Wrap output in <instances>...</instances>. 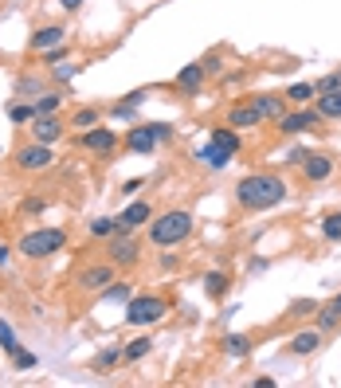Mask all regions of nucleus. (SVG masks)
Instances as JSON below:
<instances>
[{
    "label": "nucleus",
    "instance_id": "nucleus-1",
    "mask_svg": "<svg viewBox=\"0 0 341 388\" xmlns=\"http://www.w3.org/2000/svg\"><path fill=\"white\" fill-rule=\"evenodd\" d=\"M287 196H290V188L279 173H248L236 185V200H239V208H248V212H267L274 204H282Z\"/></svg>",
    "mask_w": 341,
    "mask_h": 388
},
{
    "label": "nucleus",
    "instance_id": "nucleus-2",
    "mask_svg": "<svg viewBox=\"0 0 341 388\" xmlns=\"http://www.w3.org/2000/svg\"><path fill=\"white\" fill-rule=\"evenodd\" d=\"M192 212L188 208H173V212H161V216L149 224V244L154 247H177L192 236Z\"/></svg>",
    "mask_w": 341,
    "mask_h": 388
},
{
    "label": "nucleus",
    "instance_id": "nucleus-3",
    "mask_svg": "<svg viewBox=\"0 0 341 388\" xmlns=\"http://www.w3.org/2000/svg\"><path fill=\"white\" fill-rule=\"evenodd\" d=\"M59 247H67V232L63 228H35V232H28V236H20L16 251L24 255V259H47V255H55Z\"/></svg>",
    "mask_w": 341,
    "mask_h": 388
},
{
    "label": "nucleus",
    "instance_id": "nucleus-4",
    "mask_svg": "<svg viewBox=\"0 0 341 388\" xmlns=\"http://www.w3.org/2000/svg\"><path fill=\"white\" fill-rule=\"evenodd\" d=\"M173 137V126L169 122H154V126H134L126 134V153H134V157H149V153H157V142H169Z\"/></svg>",
    "mask_w": 341,
    "mask_h": 388
},
{
    "label": "nucleus",
    "instance_id": "nucleus-5",
    "mask_svg": "<svg viewBox=\"0 0 341 388\" xmlns=\"http://www.w3.org/2000/svg\"><path fill=\"white\" fill-rule=\"evenodd\" d=\"M165 314H169V298L161 295H137L126 302V321L129 326H154V321H161Z\"/></svg>",
    "mask_w": 341,
    "mask_h": 388
},
{
    "label": "nucleus",
    "instance_id": "nucleus-6",
    "mask_svg": "<svg viewBox=\"0 0 341 388\" xmlns=\"http://www.w3.org/2000/svg\"><path fill=\"white\" fill-rule=\"evenodd\" d=\"M137 255H141V247H137L134 232H122L118 228L110 239H106V259H110L114 267H134Z\"/></svg>",
    "mask_w": 341,
    "mask_h": 388
},
{
    "label": "nucleus",
    "instance_id": "nucleus-7",
    "mask_svg": "<svg viewBox=\"0 0 341 388\" xmlns=\"http://www.w3.org/2000/svg\"><path fill=\"white\" fill-rule=\"evenodd\" d=\"M118 279V267H114L110 259L106 263H94V267L79 270V290H86V295H103L110 283Z\"/></svg>",
    "mask_w": 341,
    "mask_h": 388
},
{
    "label": "nucleus",
    "instance_id": "nucleus-8",
    "mask_svg": "<svg viewBox=\"0 0 341 388\" xmlns=\"http://www.w3.org/2000/svg\"><path fill=\"white\" fill-rule=\"evenodd\" d=\"M118 134L114 130H106V126H91V130H83V149L86 153H94V157H110L114 149H118Z\"/></svg>",
    "mask_w": 341,
    "mask_h": 388
},
{
    "label": "nucleus",
    "instance_id": "nucleus-9",
    "mask_svg": "<svg viewBox=\"0 0 341 388\" xmlns=\"http://www.w3.org/2000/svg\"><path fill=\"white\" fill-rule=\"evenodd\" d=\"M149 216H154V204H149V200H134V204H126V208L118 212V228L122 232H137V228L149 224Z\"/></svg>",
    "mask_w": 341,
    "mask_h": 388
},
{
    "label": "nucleus",
    "instance_id": "nucleus-10",
    "mask_svg": "<svg viewBox=\"0 0 341 388\" xmlns=\"http://www.w3.org/2000/svg\"><path fill=\"white\" fill-rule=\"evenodd\" d=\"M52 161H55V153H52V145H43V142H32V145H24V149L16 153L20 169H47Z\"/></svg>",
    "mask_w": 341,
    "mask_h": 388
},
{
    "label": "nucleus",
    "instance_id": "nucleus-11",
    "mask_svg": "<svg viewBox=\"0 0 341 388\" xmlns=\"http://www.w3.org/2000/svg\"><path fill=\"white\" fill-rule=\"evenodd\" d=\"M318 122H322V114L314 110H294V114H287V118H279V134H306V130H314Z\"/></svg>",
    "mask_w": 341,
    "mask_h": 388
},
{
    "label": "nucleus",
    "instance_id": "nucleus-12",
    "mask_svg": "<svg viewBox=\"0 0 341 388\" xmlns=\"http://www.w3.org/2000/svg\"><path fill=\"white\" fill-rule=\"evenodd\" d=\"M299 169H302V177H306L310 185H322V181L333 177V161L325 157V153H306V161H302Z\"/></svg>",
    "mask_w": 341,
    "mask_h": 388
},
{
    "label": "nucleus",
    "instance_id": "nucleus-13",
    "mask_svg": "<svg viewBox=\"0 0 341 388\" xmlns=\"http://www.w3.org/2000/svg\"><path fill=\"white\" fill-rule=\"evenodd\" d=\"M63 122H59V114H40V118L32 122V137L35 142H43V145H55L63 137Z\"/></svg>",
    "mask_w": 341,
    "mask_h": 388
},
{
    "label": "nucleus",
    "instance_id": "nucleus-14",
    "mask_svg": "<svg viewBox=\"0 0 341 388\" xmlns=\"http://www.w3.org/2000/svg\"><path fill=\"white\" fill-rule=\"evenodd\" d=\"M259 122H263V114H259L255 102H239V106L228 110V126L231 130H251V126H259Z\"/></svg>",
    "mask_w": 341,
    "mask_h": 388
},
{
    "label": "nucleus",
    "instance_id": "nucleus-15",
    "mask_svg": "<svg viewBox=\"0 0 341 388\" xmlns=\"http://www.w3.org/2000/svg\"><path fill=\"white\" fill-rule=\"evenodd\" d=\"M290 353L294 357H310V353H318V349H322V329H299V333H294V338H290Z\"/></svg>",
    "mask_w": 341,
    "mask_h": 388
},
{
    "label": "nucleus",
    "instance_id": "nucleus-16",
    "mask_svg": "<svg viewBox=\"0 0 341 388\" xmlns=\"http://www.w3.org/2000/svg\"><path fill=\"white\" fill-rule=\"evenodd\" d=\"M63 40H67V28H63V24H47V28H40V32L28 40V47H32V51H47V47H59Z\"/></svg>",
    "mask_w": 341,
    "mask_h": 388
},
{
    "label": "nucleus",
    "instance_id": "nucleus-17",
    "mask_svg": "<svg viewBox=\"0 0 341 388\" xmlns=\"http://www.w3.org/2000/svg\"><path fill=\"white\" fill-rule=\"evenodd\" d=\"M177 86L188 94H197L200 86H204V63H188V67L177 71Z\"/></svg>",
    "mask_w": 341,
    "mask_h": 388
},
{
    "label": "nucleus",
    "instance_id": "nucleus-18",
    "mask_svg": "<svg viewBox=\"0 0 341 388\" xmlns=\"http://www.w3.org/2000/svg\"><path fill=\"white\" fill-rule=\"evenodd\" d=\"M255 106H259V114H263V122L287 118V98H279V94H259Z\"/></svg>",
    "mask_w": 341,
    "mask_h": 388
},
{
    "label": "nucleus",
    "instance_id": "nucleus-19",
    "mask_svg": "<svg viewBox=\"0 0 341 388\" xmlns=\"http://www.w3.org/2000/svg\"><path fill=\"white\" fill-rule=\"evenodd\" d=\"M228 287H231L228 270H208V275H204V290H208V298H216V302L228 295Z\"/></svg>",
    "mask_w": 341,
    "mask_h": 388
},
{
    "label": "nucleus",
    "instance_id": "nucleus-20",
    "mask_svg": "<svg viewBox=\"0 0 341 388\" xmlns=\"http://www.w3.org/2000/svg\"><path fill=\"white\" fill-rule=\"evenodd\" d=\"M197 157L204 161L208 169H228V165H231V153H228V149H220V145H216V142H208L204 149L197 153Z\"/></svg>",
    "mask_w": 341,
    "mask_h": 388
},
{
    "label": "nucleus",
    "instance_id": "nucleus-21",
    "mask_svg": "<svg viewBox=\"0 0 341 388\" xmlns=\"http://www.w3.org/2000/svg\"><path fill=\"white\" fill-rule=\"evenodd\" d=\"M149 353H154V338H134L126 349H122V361L137 365V361H145Z\"/></svg>",
    "mask_w": 341,
    "mask_h": 388
},
{
    "label": "nucleus",
    "instance_id": "nucleus-22",
    "mask_svg": "<svg viewBox=\"0 0 341 388\" xmlns=\"http://www.w3.org/2000/svg\"><path fill=\"white\" fill-rule=\"evenodd\" d=\"M212 142L220 145V149H228L231 157H236V153L243 149V142H239V130H231V126H220V130H212Z\"/></svg>",
    "mask_w": 341,
    "mask_h": 388
},
{
    "label": "nucleus",
    "instance_id": "nucleus-23",
    "mask_svg": "<svg viewBox=\"0 0 341 388\" xmlns=\"http://www.w3.org/2000/svg\"><path fill=\"white\" fill-rule=\"evenodd\" d=\"M318 114L330 122L341 118V91H330V94H318Z\"/></svg>",
    "mask_w": 341,
    "mask_h": 388
},
{
    "label": "nucleus",
    "instance_id": "nucleus-24",
    "mask_svg": "<svg viewBox=\"0 0 341 388\" xmlns=\"http://www.w3.org/2000/svg\"><path fill=\"white\" fill-rule=\"evenodd\" d=\"M16 91L24 102H35L40 94H47V83H40L35 75H24V79H16Z\"/></svg>",
    "mask_w": 341,
    "mask_h": 388
},
{
    "label": "nucleus",
    "instance_id": "nucleus-25",
    "mask_svg": "<svg viewBox=\"0 0 341 388\" xmlns=\"http://www.w3.org/2000/svg\"><path fill=\"white\" fill-rule=\"evenodd\" d=\"M224 353L228 357H248L251 353V338L248 333H228V338H224Z\"/></svg>",
    "mask_w": 341,
    "mask_h": 388
},
{
    "label": "nucleus",
    "instance_id": "nucleus-26",
    "mask_svg": "<svg viewBox=\"0 0 341 388\" xmlns=\"http://www.w3.org/2000/svg\"><path fill=\"white\" fill-rule=\"evenodd\" d=\"M59 106H63V91H47L35 98V114H59Z\"/></svg>",
    "mask_w": 341,
    "mask_h": 388
},
{
    "label": "nucleus",
    "instance_id": "nucleus-27",
    "mask_svg": "<svg viewBox=\"0 0 341 388\" xmlns=\"http://www.w3.org/2000/svg\"><path fill=\"white\" fill-rule=\"evenodd\" d=\"M8 118L16 122V126L35 122V118H40V114H35V102H12V106H8Z\"/></svg>",
    "mask_w": 341,
    "mask_h": 388
},
{
    "label": "nucleus",
    "instance_id": "nucleus-28",
    "mask_svg": "<svg viewBox=\"0 0 341 388\" xmlns=\"http://www.w3.org/2000/svg\"><path fill=\"white\" fill-rule=\"evenodd\" d=\"M129 298H134V287H129V283H110V287L103 290V302H122L126 306Z\"/></svg>",
    "mask_w": 341,
    "mask_h": 388
},
{
    "label": "nucleus",
    "instance_id": "nucleus-29",
    "mask_svg": "<svg viewBox=\"0 0 341 388\" xmlns=\"http://www.w3.org/2000/svg\"><path fill=\"white\" fill-rule=\"evenodd\" d=\"M122 361V346H114V349H103V353L94 357V372H110L114 365Z\"/></svg>",
    "mask_w": 341,
    "mask_h": 388
},
{
    "label": "nucleus",
    "instance_id": "nucleus-30",
    "mask_svg": "<svg viewBox=\"0 0 341 388\" xmlns=\"http://www.w3.org/2000/svg\"><path fill=\"white\" fill-rule=\"evenodd\" d=\"M0 349H4L8 357H16V353H20V338L12 333V326H8L4 318H0Z\"/></svg>",
    "mask_w": 341,
    "mask_h": 388
},
{
    "label": "nucleus",
    "instance_id": "nucleus-31",
    "mask_svg": "<svg viewBox=\"0 0 341 388\" xmlns=\"http://www.w3.org/2000/svg\"><path fill=\"white\" fill-rule=\"evenodd\" d=\"M322 236L330 239V244H341V212H330V216H322Z\"/></svg>",
    "mask_w": 341,
    "mask_h": 388
},
{
    "label": "nucleus",
    "instance_id": "nucleus-32",
    "mask_svg": "<svg viewBox=\"0 0 341 388\" xmlns=\"http://www.w3.org/2000/svg\"><path fill=\"white\" fill-rule=\"evenodd\" d=\"M318 329H322V333H330V329H337V321H341V314L333 310V306H318Z\"/></svg>",
    "mask_w": 341,
    "mask_h": 388
},
{
    "label": "nucleus",
    "instance_id": "nucleus-33",
    "mask_svg": "<svg viewBox=\"0 0 341 388\" xmlns=\"http://www.w3.org/2000/svg\"><path fill=\"white\" fill-rule=\"evenodd\" d=\"M114 232H118V216H106V219H94V224H91V236L94 239H110Z\"/></svg>",
    "mask_w": 341,
    "mask_h": 388
},
{
    "label": "nucleus",
    "instance_id": "nucleus-34",
    "mask_svg": "<svg viewBox=\"0 0 341 388\" xmlns=\"http://www.w3.org/2000/svg\"><path fill=\"white\" fill-rule=\"evenodd\" d=\"M71 126H75V130H91V126H98V110H94V106L75 110V118H71Z\"/></svg>",
    "mask_w": 341,
    "mask_h": 388
},
{
    "label": "nucleus",
    "instance_id": "nucleus-35",
    "mask_svg": "<svg viewBox=\"0 0 341 388\" xmlns=\"http://www.w3.org/2000/svg\"><path fill=\"white\" fill-rule=\"evenodd\" d=\"M314 94H318V86H314V83H294V86L287 91V102H310Z\"/></svg>",
    "mask_w": 341,
    "mask_h": 388
},
{
    "label": "nucleus",
    "instance_id": "nucleus-36",
    "mask_svg": "<svg viewBox=\"0 0 341 388\" xmlns=\"http://www.w3.org/2000/svg\"><path fill=\"white\" fill-rule=\"evenodd\" d=\"M290 314H294V318H314V314H318V302H314V298H299V302L290 306Z\"/></svg>",
    "mask_w": 341,
    "mask_h": 388
},
{
    "label": "nucleus",
    "instance_id": "nucleus-37",
    "mask_svg": "<svg viewBox=\"0 0 341 388\" xmlns=\"http://www.w3.org/2000/svg\"><path fill=\"white\" fill-rule=\"evenodd\" d=\"M318 94H330V91H341V71H330L325 79H318Z\"/></svg>",
    "mask_w": 341,
    "mask_h": 388
},
{
    "label": "nucleus",
    "instance_id": "nucleus-38",
    "mask_svg": "<svg viewBox=\"0 0 341 388\" xmlns=\"http://www.w3.org/2000/svg\"><path fill=\"white\" fill-rule=\"evenodd\" d=\"M63 59H67V47H63V43H59V47H47V51H43V63H47V67H59Z\"/></svg>",
    "mask_w": 341,
    "mask_h": 388
},
{
    "label": "nucleus",
    "instance_id": "nucleus-39",
    "mask_svg": "<svg viewBox=\"0 0 341 388\" xmlns=\"http://www.w3.org/2000/svg\"><path fill=\"white\" fill-rule=\"evenodd\" d=\"M47 208V200H40V196H28L24 204H20V212H24V216H35V212H43Z\"/></svg>",
    "mask_w": 341,
    "mask_h": 388
},
{
    "label": "nucleus",
    "instance_id": "nucleus-40",
    "mask_svg": "<svg viewBox=\"0 0 341 388\" xmlns=\"http://www.w3.org/2000/svg\"><path fill=\"white\" fill-rule=\"evenodd\" d=\"M12 361H16V369H35V353H28V349H20Z\"/></svg>",
    "mask_w": 341,
    "mask_h": 388
},
{
    "label": "nucleus",
    "instance_id": "nucleus-41",
    "mask_svg": "<svg viewBox=\"0 0 341 388\" xmlns=\"http://www.w3.org/2000/svg\"><path fill=\"white\" fill-rule=\"evenodd\" d=\"M114 118H118V122H134V106L118 102V106H114Z\"/></svg>",
    "mask_w": 341,
    "mask_h": 388
},
{
    "label": "nucleus",
    "instance_id": "nucleus-42",
    "mask_svg": "<svg viewBox=\"0 0 341 388\" xmlns=\"http://www.w3.org/2000/svg\"><path fill=\"white\" fill-rule=\"evenodd\" d=\"M220 71H224L220 55H208V59H204V75H220Z\"/></svg>",
    "mask_w": 341,
    "mask_h": 388
},
{
    "label": "nucleus",
    "instance_id": "nucleus-43",
    "mask_svg": "<svg viewBox=\"0 0 341 388\" xmlns=\"http://www.w3.org/2000/svg\"><path fill=\"white\" fill-rule=\"evenodd\" d=\"M310 149H287V165H302Z\"/></svg>",
    "mask_w": 341,
    "mask_h": 388
},
{
    "label": "nucleus",
    "instance_id": "nucleus-44",
    "mask_svg": "<svg viewBox=\"0 0 341 388\" xmlns=\"http://www.w3.org/2000/svg\"><path fill=\"white\" fill-rule=\"evenodd\" d=\"M71 75H75V67H71V63H59V67H55V79H59V83H67Z\"/></svg>",
    "mask_w": 341,
    "mask_h": 388
},
{
    "label": "nucleus",
    "instance_id": "nucleus-45",
    "mask_svg": "<svg viewBox=\"0 0 341 388\" xmlns=\"http://www.w3.org/2000/svg\"><path fill=\"white\" fill-rule=\"evenodd\" d=\"M141 102H145V91H129V94H126V106H134V110H137Z\"/></svg>",
    "mask_w": 341,
    "mask_h": 388
},
{
    "label": "nucleus",
    "instance_id": "nucleus-46",
    "mask_svg": "<svg viewBox=\"0 0 341 388\" xmlns=\"http://www.w3.org/2000/svg\"><path fill=\"white\" fill-rule=\"evenodd\" d=\"M141 185H145V181H141V177H134V181H126V185H122V193H129V196H134Z\"/></svg>",
    "mask_w": 341,
    "mask_h": 388
},
{
    "label": "nucleus",
    "instance_id": "nucleus-47",
    "mask_svg": "<svg viewBox=\"0 0 341 388\" xmlns=\"http://www.w3.org/2000/svg\"><path fill=\"white\" fill-rule=\"evenodd\" d=\"M59 4H63V8H67V12H75V8H83V0H59Z\"/></svg>",
    "mask_w": 341,
    "mask_h": 388
},
{
    "label": "nucleus",
    "instance_id": "nucleus-48",
    "mask_svg": "<svg viewBox=\"0 0 341 388\" xmlns=\"http://www.w3.org/2000/svg\"><path fill=\"white\" fill-rule=\"evenodd\" d=\"M330 306H333V310L341 314V290H337V295H333V302H330Z\"/></svg>",
    "mask_w": 341,
    "mask_h": 388
},
{
    "label": "nucleus",
    "instance_id": "nucleus-49",
    "mask_svg": "<svg viewBox=\"0 0 341 388\" xmlns=\"http://www.w3.org/2000/svg\"><path fill=\"white\" fill-rule=\"evenodd\" d=\"M0 153H4V149H0Z\"/></svg>",
    "mask_w": 341,
    "mask_h": 388
}]
</instances>
